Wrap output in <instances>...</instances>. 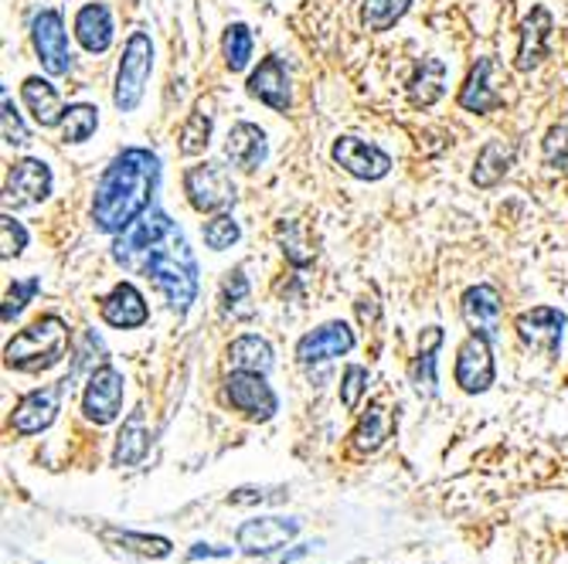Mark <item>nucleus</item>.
Instances as JSON below:
<instances>
[{
    "mask_svg": "<svg viewBox=\"0 0 568 564\" xmlns=\"http://www.w3.org/2000/svg\"><path fill=\"white\" fill-rule=\"evenodd\" d=\"M459 313H463V323L469 326V334H481L490 344L500 341V331H504V303H500L497 286H490V282L469 286L463 293V300H459Z\"/></svg>",
    "mask_w": 568,
    "mask_h": 564,
    "instance_id": "ddd939ff",
    "label": "nucleus"
},
{
    "mask_svg": "<svg viewBox=\"0 0 568 564\" xmlns=\"http://www.w3.org/2000/svg\"><path fill=\"white\" fill-rule=\"evenodd\" d=\"M409 8H412V0H364L361 21L368 31H389L395 21L405 18Z\"/></svg>",
    "mask_w": 568,
    "mask_h": 564,
    "instance_id": "f704fd0d",
    "label": "nucleus"
},
{
    "mask_svg": "<svg viewBox=\"0 0 568 564\" xmlns=\"http://www.w3.org/2000/svg\"><path fill=\"white\" fill-rule=\"evenodd\" d=\"M358 344L354 331L344 323V320H330L323 326H317V331L303 334L300 344H297V361L300 364H323V361H334V357H344L351 354Z\"/></svg>",
    "mask_w": 568,
    "mask_h": 564,
    "instance_id": "f3484780",
    "label": "nucleus"
},
{
    "mask_svg": "<svg viewBox=\"0 0 568 564\" xmlns=\"http://www.w3.org/2000/svg\"><path fill=\"white\" fill-rule=\"evenodd\" d=\"M208 144H211V116L195 109L180 126V154L184 157H198V154L208 150Z\"/></svg>",
    "mask_w": 568,
    "mask_h": 564,
    "instance_id": "c9c22d12",
    "label": "nucleus"
},
{
    "mask_svg": "<svg viewBox=\"0 0 568 564\" xmlns=\"http://www.w3.org/2000/svg\"><path fill=\"white\" fill-rule=\"evenodd\" d=\"M541 154H545V164L551 170H568V126L565 123H558L545 133Z\"/></svg>",
    "mask_w": 568,
    "mask_h": 564,
    "instance_id": "a19ab883",
    "label": "nucleus"
},
{
    "mask_svg": "<svg viewBox=\"0 0 568 564\" xmlns=\"http://www.w3.org/2000/svg\"><path fill=\"white\" fill-rule=\"evenodd\" d=\"M110 541H116L123 551H133L140 557H167L171 554V541L167 537H151V534H133V531H106Z\"/></svg>",
    "mask_w": 568,
    "mask_h": 564,
    "instance_id": "58836bf2",
    "label": "nucleus"
},
{
    "mask_svg": "<svg viewBox=\"0 0 568 564\" xmlns=\"http://www.w3.org/2000/svg\"><path fill=\"white\" fill-rule=\"evenodd\" d=\"M565 323H568V316L561 310H555V306H531L525 313H517L514 331H517V337H520V344H525V347L555 357L558 347H561V337H565Z\"/></svg>",
    "mask_w": 568,
    "mask_h": 564,
    "instance_id": "4468645a",
    "label": "nucleus"
},
{
    "mask_svg": "<svg viewBox=\"0 0 568 564\" xmlns=\"http://www.w3.org/2000/svg\"><path fill=\"white\" fill-rule=\"evenodd\" d=\"M161 184V160L147 147H126L103 170L92 195V224L103 234L126 231L154 201Z\"/></svg>",
    "mask_w": 568,
    "mask_h": 564,
    "instance_id": "f257e3e1",
    "label": "nucleus"
},
{
    "mask_svg": "<svg viewBox=\"0 0 568 564\" xmlns=\"http://www.w3.org/2000/svg\"><path fill=\"white\" fill-rule=\"evenodd\" d=\"M249 88V96L259 100L262 106H269L272 113H287L290 103H293V92H290V72L287 65H282L279 55H269L259 62V69L249 75L246 82Z\"/></svg>",
    "mask_w": 568,
    "mask_h": 564,
    "instance_id": "a211bd4d",
    "label": "nucleus"
},
{
    "mask_svg": "<svg viewBox=\"0 0 568 564\" xmlns=\"http://www.w3.org/2000/svg\"><path fill=\"white\" fill-rule=\"evenodd\" d=\"M65 391H69L65 382L28 391V395L18 401L14 415H11L14 432H18V436H38V432H44V429H52V426H55V418H59V411H62Z\"/></svg>",
    "mask_w": 568,
    "mask_h": 564,
    "instance_id": "f8f14e48",
    "label": "nucleus"
},
{
    "mask_svg": "<svg viewBox=\"0 0 568 564\" xmlns=\"http://www.w3.org/2000/svg\"><path fill=\"white\" fill-rule=\"evenodd\" d=\"M300 534V521H287V516H256L235 531V544L246 554H272L287 541Z\"/></svg>",
    "mask_w": 568,
    "mask_h": 564,
    "instance_id": "aec40b11",
    "label": "nucleus"
},
{
    "mask_svg": "<svg viewBox=\"0 0 568 564\" xmlns=\"http://www.w3.org/2000/svg\"><path fill=\"white\" fill-rule=\"evenodd\" d=\"M106 357H110V354H106L103 337H96L92 331H85V334L79 337V344H75V357H72V370H69L65 385L72 388V382H75V378H82V374H96L103 364H110Z\"/></svg>",
    "mask_w": 568,
    "mask_h": 564,
    "instance_id": "2f4dec72",
    "label": "nucleus"
},
{
    "mask_svg": "<svg viewBox=\"0 0 568 564\" xmlns=\"http://www.w3.org/2000/svg\"><path fill=\"white\" fill-rule=\"evenodd\" d=\"M100 126V109L89 106V103H75L65 109V119H62V139L65 144H85V139L96 133Z\"/></svg>",
    "mask_w": 568,
    "mask_h": 564,
    "instance_id": "72a5a7b5",
    "label": "nucleus"
},
{
    "mask_svg": "<svg viewBox=\"0 0 568 564\" xmlns=\"http://www.w3.org/2000/svg\"><path fill=\"white\" fill-rule=\"evenodd\" d=\"M144 275L154 282L157 293L167 300V306L177 316H184L198 300V259L184 234H177V231L147 255Z\"/></svg>",
    "mask_w": 568,
    "mask_h": 564,
    "instance_id": "f03ea898",
    "label": "nucleus"
},
{
    "mask_svg": "<svg viewBox=\"0 0 568 564\" xmlns=\"http://www.w3.org/2000/svg\"><path fill=\"white\" fill-rule=\"evenodd\" d=\"M443 92H446V62L422 59L409 79V103L415 109H430L443 100Z\"/></svg>",
    "mask_w": 568,
    "mask_h": 564,
    "instance_id": "cd10ccee",
    "label": "nucleus"
},
{
    "mask_svg": "<svg viewBox=\"0 0 568 564\" xmlns=\"http://www.w3.org/2000/svg\"><path fill=\"white\" fill-rule=\"evenodd\" d=\"M24 249H28V228L18 218H11V211H4L0 215V259L11 262Z\"/></svg>",
    "mask_w": 568,
    "mask_h": 564,
    "instance_id": "ea45409f",
    "label": "nucleus"
},
{
    "mask_svg": "<svg viewBox=\"0 0 568 564\" xmlns=\"http://www.w3.org/2000/svg\"><path fill=\"white\" fill-rule=\"evenodd\" d=\"M225 398L249 421H269L279 411V398L266 385V374L259 370H231L225 378Z\"/></svg>",
    "mask_w": 568,
    "mask_h": 564,
    "instance_id": "6e6552de",
    "label": "nucleus"
},
{
    "mask_svg": "<svg viewBox=\"0 0 568 564\" xmlns=\"http://www.w3.org/2000/svg\"><path fill=\"white\" fill-rule=\"evenodd\" d=\"M330 157H334V164L344 174H351L358 180H382L392 170V157L378 144L361 139V136H338L334 147H330Z\"/></svg>",
    "mask_w": 568,
    "mask_h": 564,
    "instance_id": "9b49d317",
    "label": "nucleus"
},
{
    "mask_svg": "<svg viewBox=\"0 0 568 564\" xmlns=\"http://www.w3.org/2000/svg\"><path fill=\"white\" fill-rule=\"evenodd\" d=\"M41 293V279H14V286L8 290L4 300V323H11L14 316H21V310Z\"/></svg>",
    "mask_w": 568,
    "mask_h": 564,
    "instance_id": "79ce46f5",
    "label": "nucleus"
},
{
    "mask_svg": "<svg viewBox=\"0 0 568 564\" xmlns=\"http://www.w3.org/2000/svg\"><path fill=\"white\" fill-rule=\"evenodd\" d=\"M151 72H154V41L147 31H133L126 38V49L116 69V85H113V103L120 113H133L144 103Z\"/></svg>",
    "mask_w": 568,
    "mask_h": 564,
    "instance_id": "20e7f679",
    "label": "nucleus"
},
{
    "mask_svg": "<svg viewBox=\"0 0 568 564\" xmlns=\"http://www.w3.org/2000/svg\"><path fill=\"white\" fill-rule=\"evenodd\" d=\"M228 364L231 370H259V374H269L276 357H272V347L266 337L259 334H242L228 344Z\"/></svg>",
    "mask_w": 568,
    "mask_h": 564,
    "instance_id": "c756f323",
    "label": "nucleus"
},
{
    "mask_svg": "<svg viewBox=\"0 0 568 564\" xmlns=\"http://www.w3.org/2000/svg\"><path fill=\"white\" fill-rule=\"evenodd\" d=\"M198 557H231L228 547H211V544H195L187 551V561H198Z\"/></svg>",
    "mask_w": 568,
    "mask_h": 564,
    "instance_id": "a18cd8bd",
    "label": "nucleus"
},
{
    "mask_svg": "<svg viewBox=\"0 0 568 564\" xmlns=\"http://www.w3.org/2000/svg\"><path fill=\"white\" fill-rule=\"evenodd\" d=\"M221 313L231 320H249L256 313L252 306V293H249V275L246 265H235L225 282H221Z\"/></svg>",
    "mask_w": 568,
    "mask_h": 564,
    "instance_id": "7c9ffc66",
    "label": "nucleus"
},
{
    "mask_svg": "<svg viewBox=\"0 0 568 564\" xmlns=\"http://www.w3.org/2000/svg\"><path fill=\"white\" fill-rule=\"evenodd\" d=\"M395 432V418L392 411L385 408V401H371L368 411L358 418V426H354V449L358 452H378Z\"/></svg>",
    "mask_w": 568,
    "mask_h": 564,
    "instance_id": "c85d7f7f",
    "label": "nucleus"
},
{
    "mask_svg": "<svg viewBox=\"0 0 568 564\" xmlns=\"http://www.w3.org/2000/svg\"><path fill=\"white\" fill-rule=\"evenodd\" d=\"M221 55H225L228 72H246L249 69V62H252V31H249V24L235 21V24L225 28Z\"/></svg>",
    "mask_w": 568,
    "mask_h": 564,
    "instance_id": "473e14b6",
    "label": "nucleus"
},
{
    "mask_svg": "<svg viewBox=\"0 0 568 564\" xmlns=\"http://www.w3.org/2000/svg\"><path fill=\"white\" fill-rule=\"evenodd\" d=\"M113 11L106 4H85L75 14V38L89 55H103L113 44Z\"/></svg>",
    "mask_w": 568,
    "mask_h": 564,
    "instance_id": "393cba45",
    "label": "nucleus"
},
{
    "mask_svg": "<svg viewBox=\"0 0 568 564\" xmlns=\"http://www.w3.org/2000/svg\"><path fill=\"white\" fill-rule=\"evenodd\" d=\"M500 82H504V72L494 59H477V65L469 69L463 88H459V109L466 113H477V116H487L494 113L500 103H504V92H500Z\"/></svg>",
    "mask_w": 568,
    "mask_h": 564,
    "instance_id": "2eb2a0df",
    "label": "nucleus"
},
{
    "mask_svg": "<svg viewBox=\"0 0 568 564\" xmlns=\"http://www.w3.org/2000/svg\"><path fill=\"white\" fill-rule=\"evenodd\" d=\"M368 367H361V364H348L344 367V382H341V401H344V408L348 411H354L358 405H361V395L368 391Z\"/></svg>",
    "mask_w": 568,
    "mask_h": 564,
    "instance_id": "37998d69",
    "label": "nucleus"
},
{
    "mask_svg": "<svg viewBox=\"0 0 568 564\" xmlns=\"http://www.w3.org/2000/svg\"><path fill=\"white\" fill-rule=\"evenodd\" d=\"M184 195H187V205H192L195 211H202V215L228 211L235 205V198H239L228 167H221V164L187 167V174H184Z\"/></svg>",
    "mask_w": 568,
    "mask_h": 564,
    "instance_id": "423d86ee",
    "label": "nucleus"
},
{
    "mask_svg": "<svg viewBox=\"0 0 568 564\" xmlns=\"http://www.w3.org/2000/svg\"><path fill=\"white\" fill-rule=\"evenodd\" d=\"M551 11L548 8H531V14L520 21L517 28V59L514 69L517 72H535L545 59H548V38H551Z\"/></svg>",
    "mask_w": 568,
    "mask_h": 564,
    "instance_id": "6ab92c4d",
    "label": "nucleus"
},
{
    "mask_svg": "<svg viewBox=\"0 0 568 564\" xmlns=\"http://www.w3.org/2000/svg\"><path fill=\"white\" fill-rule=\"evenodd\" d=\"M31 44L41 69L49 75H69L72 72V49H69V31L55 8H44L31 21Z\"/></svg>",
    "mask_w": 568,
    "mask_h": 564,
    "instance_id": "0eeeda50",
    "label": "nucleus"
},
{
    "mask_svg": "<svg viewBox=\"0 0 568 564\" xmlns=\"http://www.w3.org/2000/svg\"><path fill=\"white\" fill-rule=\"evenodd\" d=\"M177 228L171 221L167 211L161 208H147L140 215L126 231H120V239L113 242V262H120L123 269H144L147 255L164 242L171 239Z\"/></svg>",
    "mask_w": 568,
    "mask_h": 564,
    "instance_id": "39448f33",
    "label": "nucleus"
},
{
    "mask_svg": "<svg viewBox=\"0 0 568 564\" xmlns=\"http://www.w3.org/2000/svg\"><path fill=\"white\" fill-rule=\"evenodd\" d=\"M225 157L231 160V167H239L246 174H256L266 164V157H269L266 133L256 123H235L228 129V139H225Z\"/></svg>",
    "mask_w": 568,
    "mask_h": 564,
    "instance_id": "4be33fe9",
    "label": "nucleus"
},
{
    "mask_svg": "<svg viewBox=\"0 0 568 564\" xmlns=\"http://www.w3.org/2000/svg\"><path fill=\"white\" fill-rule=\"evenodd\" d=\"M69 351V326L62 316L49 313L38 316L34 323H28L24 331L14 334V341H8L4 347V364L11 370H24V374H38L55 367Z\"/></svg>",
    "mask_w": 568,
    "mask_h": 564,
    "instance_id": "7ed1b4c3",
    "label": "nucleus"
},
{
    "mask_svg": "<svg viewBox=\"0 0 568 564\" xmlns=\"http://www.w3.org/2000/svg\"><path fill=\"white\" fill-rule=\"evenodd\" d=\"M276 239H279L282 255H287V262H290V265L307 269V265L313 262V252H310V249H307V242H303V224H300V221H279Z\"/></svg>",
    "mask_w": 568,
    "mask_h": 564,
    "instance_id": "e433bc0d",
    "label": "nucleus"
},
{
    "mask_svg": "<svg viewBox=\"0 0 568 564\" xmlns=\"http://www.w3.org/2000/svg\"><path fill=\"white\" fill-rule=\"evenodd\" d=\"M202 234H205V246L211 252H225V249H231L235 242L242 239V228H239V221H235L228 211H218L215 218L205 221Z\"/></svg>",
    "mask_w": 568,
    "mask_h": 564,
    "instance_id": "4c0bfd02",
    "label": "nucleus"
},
{
    "mask_svg": "<svg viewBox=\"0 0 568 564\" xmlns=\"http://www.w3.org/2000/svg\"><path fill=\"white\" fill-rule=\"evenodd\" d=\"M52 195V167L38 160V157H24L11 167L8 174V187H4V201L8 208H34L44 198Z\"/></svg>",
    "mask_w": 568,
    "mask_h": 564,
    "instance_id": "dca6fc26",
    "label": "nucleus"
},
{
    "mask_svg": "<svg viewBox=\"0 0 568 564\" xmlns=\"http://www.w3.org/2000/svg\"><path fill=\"white\" fill-rule=\"evenodd\" d=\"M100 313L110 326H116V331H136V326H144L151 320L147 300L133 282H116L110 296H103Z\"/></svg>",
    "mask_w": 568,
    "mask_h": 564,
    "instance_id": "412c9836",
    "label": "nucleus"
},
{
    "mask_svg": "<svg viewBox=\"0 0 568 564\" xmlns=\"http://www.w3.org/2000/svg\"><path fill=\"white\" fill-rule=\"evenodd\" d=\"M123 411V374L113 364H103L96 374H89L82 391V415L92 426H110Z\"/></svg>",
    "mask_w": 568,
    "mask_h": 564,
    "instance_id": "9d476101",
    "label": "nucleus"
},
{
    "mask_svg": "<svg viewBox=\"0 0 568 564\" xmlns=\"http://www.w3.org/2000/svg\"><path fill=\"white\" fill-rule=\"evenodd\" d=\"M21 100H24L28 113L34 116V123H38L41 129H52V126H59V123L65 119L62 96H59V88H55L49 79H38V75L24 79V85H21Z\"/></svg>",
    "mask_w": 568,
    "mask_h": 564,
    "instance_id": "b1692460",
    "label": "nucleus"
},
{
    "mask_svg": "<svg viewBox=\"0 0 568 564\" xmlns=\"http://www.w3.org/2000/svg\"><path fill=\"white\" fill-rule=\"evenodd\" d=\"M151 452V429H147V415L144 408H133L123 421V429L116 436L113 462L116 466H140Z\"/></svg>",
    "mask_w": 568,
    "mask_h": 564,
    "instance_id": "bb28decb",
    "label": "nucleus"
},
{
    "mask_svg": "<svg viewBox=\"0 0 568 564\" xmlns=\"http://www.w3.org/2000/svg\"><path fill=\"white\" fill-rule=\"evenodd\" d=\"M514 157H517L514 144H507V139H487L477 154V164H473V174H469L473 187H481V191L497 187L507 177V170L514 167Z\"/></svg>",
    "mask_w": 568,
    "mask_h": 564,
    "instance_id": "a878e982",
    "label": "nucleus"
},
{
    "mask_svg": "<svg viewBox=\"0 0 568 564\" xmlns=\"http://www.w3.org/2000/svg\"><path fill=\"white\" fill-rule=\"evenodd\" d=\"M4 144L8 147H24L28 139H31V133H28V126H24V119H21V113L14 109V103H11V92H4Z\"/></svg>",
    "mask_w": 568,
    "mask_h": 564,
    "instance_id": "c03bdc74",
    "label": "nucleus"
},
{
    "mask_svg": "<svg viewBox=\"0 0 568 564\" xmlns=\"http://www.w3.org/2000/svg\"><path fill=\"white\" fill-rule=\"evenodd\" d=\"M440 347H443V326H425L422 337H419V354L409 364V378H412V385H415V391L422 398H436V391H440L436 388L440 385V378H436Z\"/></svg>",
    "mask_w": 568,
    "mask_h": 564,
    "instance_id": "5701e85b",
    "label": "nucleus"
},
{
    "mask_svg": "<svg viewBox=\"0 0 568 564\" xmlns=\"http://www.w3.org/2000/svg\"><path fill=\"white\" fill-rule=\"evenodd\" d=\"M303 554H307V547H297V551H290V554H282V557H279L276 564H287V561H297V557H303Z\"/></svg>",
    "mask_w": 568,
    "mask_h": 564,
    "instance_id": "49530a36",
    "label": "nucleus"
},
{
    "mask_svg": "<svg viewBox=\"0 0 568 564\" xmlns=\"http://www.w3.org/2000/svg\"><path fill=\"white\" fill-rule=\"evenodd\" d=\"M456 385L466 395H484L494 378H497V364H494V344L481 334H469L459 351H456Z\"/></svg>",
    "mask_w": 568,
    "mask_h": 564,
    "instance_id": "1a4fd4ad",
    "label": "nucleus"
}]
</instances>
